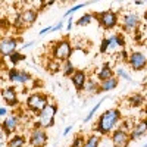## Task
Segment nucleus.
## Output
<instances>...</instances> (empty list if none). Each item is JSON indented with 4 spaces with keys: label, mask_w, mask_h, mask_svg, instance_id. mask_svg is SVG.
Here are the masks:
<instances>
[{
    "label": "nucleus",
    "mask_w": 147,
    "mask_h": 147,
    "mask_svg": "<svg viewBox=\"0 0 147 147\" xmlns=\"http://www.w3.org/2000/svg\"><path fill=\"white\" fill-rule=\"evenodd\" d=\"M121 119H122V113L118 107L107 109L99 116V119H97L96 125H94V132L99 134L100 137L110 136V134L116 129V125L119 124Z\"/></svg>",
    "instance_id": "f257e3e1"
},
{
    "label": "nucleus",
    "mask_w": 147,
    "mask_h": 147,
    "mask_svg": "<svg viewBox=\"0 0 147 147\" xmlns=\"http://www.w3.org/2000/svg\"><path fill=\"white\" fill-rule=\"evenodd\" d=\"M57 105L56 103H49L41 112L37 115V121L34 127H40L43 129H49L55 127V119H56V115H57Z\"/></svg>",
    "instance_id": "f03ea898"
},
{
    "label": "nucleus",
    "mask_w": 147,
    "mask_h": 147,
    "mask_svg": "<svg viewBox=\"0 0 147 147\" xmlns=\"http://www.w3.org/2000/svg\"><path fill=\"white\" fill-rule=\"evenodd\" d=\"M93 18L99 22V25L106 31L115 30L119 25V15H118V12H115L112 9L102 10V12H94Z\"/></svg>",
    "instance_id": "7ed1b4c3"
},
{
    "label": "nucleus",
    "mask_w": 147,
    "mask_h": 147,
    "mask_svg": "<svg viewBox=\"0 0 147 147\" xmlns=\"http://www.w3.org/2000/svg\"><path fill=\"white\" fill-rule=\"evenodd\" d=\"M49 103H50V97H49V94H46L43 91H34V93H31L27 97L25 107L28 109V112H32V113L38 115Z\"/></svg>",
    "instance_id": "20e7f679"
},
{
    "label": "nucleus",
    "mask_w": 147,
    "mask_h": 147,
    "mask_svg": "<svg viewBox=\"0 0 147 147\" xmlns=\"http://www.w3.org/2000/svg\"><path fill=\"white\" fill-rule=\"evenodd\" d=\"M37 16H38V10L35 7H25L22 9L19 13H16L15 19H13V25L16 30H25L30 28L31 25H34Z\"/></svg>",
    "instance_id": "39448f33"
},
{
    "label": "nucleus",
    "mask_w": 147,
    "mask_h": 147,
    "mask_svg": "<svg viewBox=\"0 0 147 147\" xmlns=\"http://www.w3.org/2000/svg\"><path fill=\"white\" fill-rule=\"evenodd\" d=\"M72 56V43L68 38H62L55 43L52 49V59L57 63H63L66 60H71Z\"/></svg>",
    "instance_id": "423d86ee"
},
{
    "label": "nucleus",
    "mask_w": 147,
    "mask_h": 147,
    "mask_svg": "<svg viewBox=\"0 0 147 147\" xmlns=\"http://www.w3.org/2000/svg\"><path fill=\"white\" fill-rule=\"evenodd\" d=\"M121 27L125 32H136L141 27V18L137 12L127 10L121 15Z\"/></svg>",
    "instance_id": "0eeeda50"
},
{
    "label": "nucleus",
    "mask_w": 147,
    "mask_h": 147,
    "mask_svg": "<svg viewBox=\"0 0 147 147\" xmlns=\"http://www.w3.org/2000/svg\"><path fill=\"white\" fill-rule=\"evenodd\" d=\"M21 125V115H18L16 112L9 113L0 124V129L5 134L6 137H12L13 134H16L18 128Z\"/></svg>",
    "instance_id": "6e6552de"
},
{
    "label": "nucleus",
    "mask_w": 147,
    "mask_h": 147,
    "mask_svg": "<svg viewBox=\"0 0 147 147\" xmlns=\"http://www.w3.org/2000/svg\"><path fill=\"white\" fill-rule=\"evenodd\" d=\"M19 41H21V38H16V37H12V35L0 37V56L9 57L12 53L18 52Z\"/></svg>",
    "instance_id": "1a4fd4ad"
},
{
    "label": "nucleus",
    "mask_w": 147,
    "mask_h": 147,
    "mask_svg": "<svg viewBox=\"0 0 147 147\" xmlns=\"http://www.w3.org/2000/svg\"><path fill=\"white\" fill-rule=\"evenodd\" d=\"M28 143L31 147H46L49 143V134L46 129L40 128V127H32L30 137H28Z\"/></svg>",
    "instance_id": "9d476101"
},
{
    "label": "nucleus",
    "mask_w": 147,
    "mask_h": 147,
    "mask_svg": "<svg viewBox=\"0 0 147 147\" xmlns=\"http://www.w3.org/2000/svg\"><path fill=\"white\" fill-rule=\"evenodd\" d=\"M7 78L12 84H19V85H27L32 81L30 72L24 69H16V68H10L7 71Z\"/></svg>",
    "instance_id": "9b49d317"
},
{
    "label": "nucleus",
    "mask_w": 147,
    "mask_h": 147,
    "mask_svg": "<svg viewBox=\"0 0 147 147\" xmlns=\"http://www.w3.org/2000/svg\"><path fill=\"white\" fill-rule=\"evenodd\" d=\"M127 65L132 71H143L147 68V56L143 52H131Z\"/></svg>",
    "instance_id": "f8f14e48"
},
{
    "label": "nucleus",
    "mask_w": 147,
    "mask_h": 147,
    "mask_svg": "<svg viewBox=\"0 0 147 147\" xmlns=\"http://www.w3.org/2000/svg\"><path fill=\"white\" fill-rule=\"evenodd\" d=\"M110 143H112L113 147H128L131 143L129 132L121 129V128H116L110 134Z\"/></svg>",
    "instance_id": "ddd939ff"
},
{
    "label": "nucleus",
    "mask_w": 147,
    "mask_h": 147,
    "mask_svg": "<svg viewBox=\"0 0 147 147\" xmlns=\"http://www.w3.org/2000/svg\"><path fill=\"white\" fill-rule=\"evenodd\" d=\"M106 41H107V53H113L116 49L118 50H122V49H125V44H127L125 37L121 32L110 34L109 37H106Z\"/></svg>",
    "instance_id": "4468645a"
},
{
    "label": "nucleus",
    "mask_w": 147,
    "mask_h": 147,
    "mask_svg": "<svg viewBox=\"0 0 147 147\" xmlns=\"http://www.w3.org/2000/svg\"><path fill=\"white\" fill-rule=\"evenodd\" d=\"M0 97L3 99L7 107H16L19 100H18V91L15 87H6L0 91Z\"/></svg>",
    "instance_id": "2eb2a0df"
},
{
    "label": "nucleus",
    "mask_w": 147,
    "mask_h": 147,
    "mask_svg": "<svg viewBox=\"0 0 147 147\" xmlns=\"http://www.w3.org/2000/svg\"><path fill=\"white\" fill-rule=\"evenodd\" d=\"M147 136V118L143 119V121H138L132 125L131 131H129V137H131V141L134 140H140L143 137Z\"/></svg>",
    "instance_id": "dca6fc26"
},
{
    "label": "nucleus",
    "mask_w": 147,
    "mask_h": 147,
    "mask_svg": "<svg viewBox=\"0 0 147 147\" xmlns=\"http://www.w3.org/2000/svg\"><path fill=\"white\" fill-rule=\"evenodd\" d=\"M87 80H88V75H87V72L82 71V69H77L75 72L72 74V77H71V82H72V85L75 87V90L78 93L84 91V87H85Z\"/></svg>",
    "instance_id": "f3484780"
},
{
    "label": "nucleus",
    "mask_w": 147,
    "mask_h": 147,
    "mask_svg": "<svg viewBox=\"0 0 147 147\" xmlns=\"http://www.w3.org/2000/svg\"><path fill=\"white\" fill-rule=\"evenodd\" d=\"M96 75H97V80H99V82H102V81H106V80H109V78L115 77V71L112 69V66L109 65V62H106L105 65L100 66V69L97 71Z\"/></svg>",
    "instance_id": "a211bd4d"
},
{
    "label": "nucleus",
    "mask_w": 147,
    "mask_h": 147,
    "mask_svg": "<svg viewBox=\"0 0 147 147\" xmlns=\"http://www.w3.org/2000/svg\"><path fill=\"white\" fill-rule=\"evenodd\" d=\"M118 84H119V80L116 77H112V78H109L106 81H102V82H99V93L112 91L118 87Z\"/></svg>",
    "instance_id": "6ab92c4d"
},
{
    "label": "nucleus",
    "mask_w": 147,
    "mask_h": 147,
    "mask_svg": "<svg viewBox=\"0 0 147 147\" xmlns=\"http://www.w3.org/2000/svg\"><path fill=\"white\" fill-rule=\"evenodd\" d=\"M25 143H27L25 136H22V134H13L12 137L7 138L6 147H24Z\"/></svg>",
    "instance_id": "aec40b11"
},
{
    "label": "nucleus",
    "mask_w": 147,
    "mask_h": 147,
    "mask_svg": "<svg viewBox=\"0 0 147 147\" xmlns=\"http://www.w3.org/2000/svg\"><path fill=\"white\" fill-rule=\"evenodd\" d=\"M84 91L88 93V94H99V81H97L96 78L88 77L87 82H85Z\"/></svg>",
    "instance_id": "412c9836"
},
{
    "label": "nucleus",
    "mask_w": 147,
    "mask_h": 147,
    "mask_svg": "<svg viewBox=\"0 0 147 147\" xmlns=\"http://www.w3.org/2000/svg\"><path fill=\"white\" fill-rule=\"evenodd\" d=\"M100 141H102V137L99 136V134H90V136L85 138V144L84 147H100Z\"/></svg>",
    "instance_id": "4be33fe9"
},
{
    "label": "nucleus",
    "mask_w": 147,
    "mask_h": 147,
    "mask_svg": "<svg viewBox=\"0 0 147 147\" xmlns=\"http://www.w3.org/2000/svg\"><path fill=\"white\" fill-rule=\"evenodd\" d=\"M77 71V68L74 66V63L71 62V60H66V62H63V63H60V72H62V75H65V77H72V74Z\"/></svg>",
    "instance_id": "5701e85b"
},
{
    "label": "nucleus",
    "mask_w": 147,
    "mask_h": 147,
    "mask_svg": "<svg viewBox=\"0 0 147 147\" xmlns=\"http://www.w3.org/2000/svg\"><path fill=\"white\" fill-rule=\"evenodd\" d=\"M115 74H116V78L119 80H125V81H132V78H131V75H129V72L124 68V66H122V65H118L116 66V69H115Z\"/></svg>",
    "instance_id": "b1692460"
},
{
    "label": "nucleus",
    "mask_w": 147,
    "mask_h": 147,
    "mask_svg": "<svg viewBox=\"0 0 147 147\" xmlns=\"http://www.w3.org/2000/svg\"><path fill=\"white\" fill-rule=\"evenodd\" d=\"M128 102H129V106H132V107H140V106L144 105V97L141 94H137L136 93V94L129 96Z\"/></svg>",
    "instance_id": "393cba45"
},
{
    "label": "nucleus",
    "mask_w": 147,
    "mask_h": 147,
    "mask_svg": "<svg viewBox=\"0 0 147 147\" xmlns=\"http://www.w3.org/2000/svg\"><path fill=\"white\" fill-rule=\"evenodd\" d=\"M94 21V18H93V13H90V12H88V13H84L75 24H77V25L78 27H87V25H90V24Z\"/></svg>",
    "instance_id": "a878e982"
},
{
    "label": "nucleus",
    "mask_w": 147,
    "mask_h": 147,
    "mask_svg": "<svg viewBox=\"0 0 147 147\" xmlns=\"http://www.w3.org/2000/svg\"><path fill=\"white\" fill-rule=\"evenodd\" d=\"M25 59H27V56L24 55V53H21V52H15V53H12V55L9 56V60H10L12 65H18V63L24 62Z\"/></svg>",
    "instance_id": "bb28decb"
},
{
    "label": "nucleus",
    "mask_w": 147,
    "mask_h": 147,
    "mask_svg": "<svg viewBox=\"0 0 147 147\" xmlns=\"http://www.w3.org/2000/svg\"><path fill=\"white\" fill-rule=\"evenodd\" d=\"M103 102H105V99H100L99 102H97V103H96V105L93 106V109H91L90 112H88V115L84 118V122H90V121L93 119V116L96 115V112H97V110L100 109V106H102V103H103Z\"/></svg>",
    "instance_id": "cd10ccee"
},
{
    "label": "nucleus",
    "mask_w": 147,
    "mask_h": 147,
    "mask_svg": "<svg viewBox=\"0 0 147 147\" xmlns=\"http://www.w3.org/2000/svg\"><path fill=\"white\" fill-rule=\"evenodd\" d=\"M88 3H78V5H75V6H72L71 9H68L66 12H65V15H63V18H69L71 15H74L75 12H78L80 9H82V7H85Z\"/></svg>",
    "instance_id": "c85d7f7f"
},
{
    "label": "nucleus",
    "mask_w": 147,
    "mask_h": 147,
    "mask_svg": "<svg viewBox=\"0 0 147 147\" xmlns=\"http://www.w3.org/2000/svg\"><path fill=\"white\" fill-rule=\"evenodd\" d=\"M84 144H85V137H82L80 134V136H77L75 138H74L71 147H84Z\"/></svg>",
    "instance_id": "c756f323"
},
{
    "label": "nucleus",
    "mask_w": 147,
    "mask_h": 147,
    "mask_svg": "<svg viewBox=\"0 0 147 147\" xmlns=\"http://www.w3.org/2000/svg\"><path fill=\"white\" fill-rule=\"evenodd\" d=\"M65 27V22H63V19L62 21H59L57 24H55V25L52 27V32H56V31H60V30H62Z\"/></svg>",
    "instance_id": "7c9ffc66"
},
{
    "label": "nucleus",
    "mask_w": 147,
    "mask_h": 147,
    "mask_svg": "<svg viewBox=\"0 0 147 147\" xmlns=\"http://www.w3.org/2000/svg\"><path fill=\"white\" fill-rule=\"evenodd\" d=\"M128 57H129V53L127 52V49H122L119 52V59H122L124 62H128Z\"/></svg>",
    "instance_id": "2f4dec72"
},
{
    "label": "nucleus",
    "mask_w": 147,
    "mask_h": 147,
    "mask_svg": "<svg viewBox=\"0 0 147 147\" xmlns=\"http://www.w3.org/2000/svg\"><path fill=\"white\" fill-rule=\"evenodd\" d=\"M53 5H55V2H40L38 12H40V10H44L46 7H50V6H53Z\"/></svg>",
    "instance_id": "473e14b6"
},
{
    "label": "nucleus",
    "mask_w": 147,
    "mask_h": 147,
    "mask_svg": "<svg viewBox=\"0 0 147 147\" xmlns=\"http://www.w3.org/2000/svg\"><path fill=\"white\" fill-rule=\"evenodd\" d=\"M9 115V110H7V106H0V118H6Z\"/></svg>",
    "instance_id": "72a5a7b5"
},
{
    "label": "nucleus",
    "mask_w": 147,
    "mask_h": 147,
    "mask_svg": "<svg viewBox=\"0 0 147 147\" xmlns=\"http://www.w3.org/2000/svg\"><path fill=\"white\" fill-rule=\"evenodd\" d=\"M100 53H107V41H106V38H103V41H102V44H100Z\"/></svg>",
    "instance_id": "f704fd0d"
},
{
    "label": "nucleus",
    "mask_w": 147,
    "mask_h": 147,
    "mask_svg": "<svg viewBox=\"0 0 147 147\" xmlns=\"http://www.w3.org/2000/svg\"><path fill=\"white\" fill-rule=\"evenodd\" d=\"M6 136H5V134L2 132V131H0V147H6Z\"/></svg>",
    "instance_id": "c9c22d12"
},
{
    "label": "nucleus",
    "mask_w": 147,
    "mask_h": 147,
    "mask_svg": "<svg viewBox=\"0 0 147 147\" xmlns=\"http://www.w3.org/2000/svg\"><path fill=\"white\" fill-rule=\"evenodd\" d=\"M72 25H74V18H68V22H66V30H68V31H71Z\"/></svg>",
    "instance_id": "e433bc0d"
},
{
    "label": "nucleus",
    "mask_w": 147,
    "mask_h": 147,
    "mask_svg": "<svg viewBox=\"0 0 147 147\" xmlns=\"http://www.w3.org/2000/svg\"><path fill=\"white\" fill-rule=\"evenodd\" d=\"M47 32H52V27H46V28H43L38 34H40V35H44V34H47Z\"/></svg>",
    "instance_id": "4c0bfd02"
},
{
    "label": "nucleus",
    "mask_w": 147,
    "mask_h": 147,
    "mask_svg": "<svg viewBox=\"0 0 147 147\" xmlns=\"http://www.w3.org/2000/svg\"><path fill=\"white\" fill-rule=\"evenodd\" d=\"M72 128H74V125H68V127L65 128V131H63V137H66V136H68V134L72 131Z\"/></svg>",
    "instance_id": "58836bf2"
},
{
    "label": "nucleus",
    "mask_w": 147,
    "mask_h": 147,
    "mask_svg": "<svg viewBox=\"0 0 147 147\" xmlns=\"http://www.w3.org/2000/svg\"><path fill=\"white\" fill-rule=\"evenodd\" d=\"M32 44H34V41H28V43H25V44L22 46V49H30Z\"/></svg>",
    "instance_id": "ea45409f"
},
{
    "label": "nucleus",
    "mask_w": 147,
    "mask_h": 147,
    "mask_svg": "<svg viewBox=\"0 0 147 147\" xmlns=\"http://www.w3.org/2000/svg\"><path fill=\"white\" fill-rule=\"evenodd\" d=\"M144 21H146V24H147V10L144 12Z\"/></svg>",
    "instance_id": "a19ab883"
},
{
    "label": "nucleus",
    "mask_w": 147,
    "mask_h": 147,
    "mask_svg": "<svg viewBox=\"0 0 147 147\" xmlns=\"http://www.w3.org/2000/svg\"><path fill=\"white\" fill-rule=\"evenodd\" d=\"M143 147H147V144H144V146H143Z\"/></svg>",
    "instance_id": "79ce46f5"
},
{
    "label": "nucleus",
    "mask_w": 147,
    "mask_h": 147,
    "mask_svg": "<svg viewBox=\"0 0 147 147\" xmlns=\"http://www.w3.org/2000/svg\"><path fill=\"white\" fill-rule=\"evenodd\" d=\"M146 49H147V44H146Z\"/></svg>",
    "instance_id": "37998d69"
}]
</instances>
